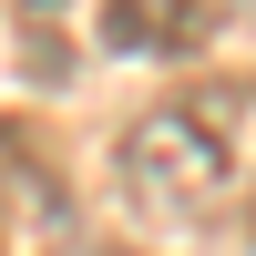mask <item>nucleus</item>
<instances>
[{"label":"nucleus","instance_id":"f03ea898","mask_svg":"<svg viewBox=\"0 0 256 256\" xmlns=\"http://www.w3.org/2000/svg\"><path fill=\"white\" fill-rule=\"evenodd\" d=\"M216 20H226V0H102V41L134 52V62H184V52H205Z\"/></svg>","mask_w":256,"mask_h":256},{"label":"nucleus","instance_id":"f257e3e1","mask_svg":"<svg viewBox=\"0 0 256 256\" xmlns=\"http://www.w3.org/2000/svg\"><path fill=\"white\" fill-rule=\"evenodd\" d=\"M113 184H123V205L154 216V226H195L205 205H226V184H236V92L154 102V113L123 134Z\"/></svg>","mask_w":256,"mask_h":256}]
</instances>
